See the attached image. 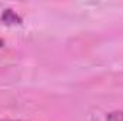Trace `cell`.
Listing matches in <instances>:
<instances>
[{
    "instance_id": "cell-1",
    "label": "cell",
    "mask_w": 123,
    "mask_h": 121,
    "mask_svg": "<svg viewBox=\"0 0 123 121\" xmlns=\"http://www.w3.org/2000/svg\"><path fill=\"white\" fill-rule=\"evenodd\" d=\"M1 17H3V20H4L7 24H20V23H22V19H20L13 10H9V9L3 11Z\"/></svg>"
},
{
    "instance_id": "cell-3",
    "label": "cell",
    "mask_w": 123,
    "mask_h": 121,
    "mask_svg": "<svg viewBox=\"0 0 123 121\" xmlns=\"http://www.w3.org/2000/svg\"><path fill=\"white\" fill-rule=\"evenodd\" d=\"M4 46H6V41H4V40H3V38L0 37V49H3Z\"/></svg>"
},
{
    "instance_id": "cell-4",
    "label": "cell",
    "mask_w": 123,
    "mask_h": 121,
    "mask_svg": "<svg viewBox=\"0 0 123 121\" xmlns=\"http://www.w3.org/2000/svg\"><path fill=\"white\" fill-rule=\"evenodd\" d=\"M0 121H22V120H3V118H0Z\"/></svg>"
},
{
    "instance_id": "cell-2",
    "label": "cell",
    "mask_w": 123,
    "mask_h": 121,
    "mask_svg": "<svg viewBox=\"0 0 123 121\" xmlns=\"http://www.w3.org/2000/svg\"><path fill=\"white\" fill-rule=\"evenodd\" d=\"M106 121H123V110L120 111H110L106 116Z\"/></svg>"
}]
</instances>
